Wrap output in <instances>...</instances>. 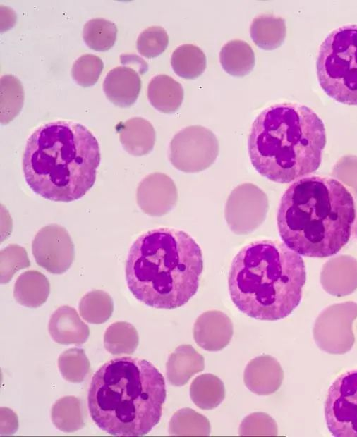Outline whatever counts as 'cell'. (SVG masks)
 I'll return each mask as SVG.
<instances>
[{"label": "cell", "instance_id": "6da1fadb", "mask_svg": "<svg viewBox=\"0 0 357 437\" xmlns=\"http://www.w3.org/2000/svg\"><path fill=\"white\" fill-rule=\"evenodd\" d=\"M355 219V202L349 190L339 180L322 176H307L291 184L277 214L283 242L311 258L338 253L349 242Z\"/></svg>", "mask_w": 357, "mask_h": 437}, {"label": "cell", "instance_id": "7a4b0ae2", "mask_svg": "<svg viewBox=\"0 0 357 437\" xmlns=\"http://www.w3.org/2000/svg\"><path fill=\"white\" fill-rule=\"evenodd\" d=\"M100 163L99 143L85 126L59 120L37 127L22 159L25 180L43 198L68 202L93 186Z\"/></svg>", "mask_w": 357, "mask_h": 437}, {"label": "cell", "instance_id": "3957f363", "mask_svg": "<svg viewBox=\"0 0 357 437\" xmlns=\"http://www.w3.org/2000/svg\"><path fill=\"white\" fill-rule=\"evenodd\" d=\"M202 251L187 233L160 227L140 235L131 245L126 280L131 293L144 304L172 309L197 293L202 272Z\"/></svg>", "mask_w": 357, "mask_h": 437}, {"label": "cell", "instance_id": "277c9868", "mask_svg": "<svg viewBox=\"0 0 357 437\" xmlns=\"http://www.w3.org/2000/svg\"><path fill=\"white\" fill-rule=\"evenodd\" d=\"M165 399L159 370L145 359L126 356L110 359L95 373L87 405L100 429L113 436H140L159 423Z\"/></svg>", "mask_w": 357, "mask_h": 437}, {"label": "cell", "instance_id": "5b68a950", "mask_svg": "<svg viewBox=\"0 0 357 437\" xmlns=\"http://www.w3.org/2000/svg\"><path fill=\"white\" fill-rule=\"evenodd\" d=\"M306 271L303 258L284 242L260 240L234 257L228 277L236 307L259 320L289 316L300 304Z\"/></svg>", "mask_w": 357, "mask_h": 437}, {"label": "cell", "instance_id": "8992f818", "mask_svg": "<svg viewBox=\"0 0 357 437\" xmlns=\"http://www.w3.org/2000/svg\"><path fill=\"white\" fill-rule=\"evenodd\" d=\"M326 144L324 123L310 108L279 103L262 110L248 140L255 169L267 179L289 183L317 171Z\"/></svg>", "mask_w": 357, "mask_h": 437}, {"label": "cell", "instance_id": "52a82bcc", "mask_svg": "<svg viewBox=\"0 0 357 437\" xmlns=\"http://www.w3.org/2000/svg\"><path fill=\"white\" fill-rule=\"evenodd\" d=\"M316 69L319 84L329 97L357 106V24L328 34L320 46Z\"/></svg>", "mask_w": 357, "mask_h": 437}, {"label": "cell", "instance_id": "ba28073f", "mask_svg": "<svg viewBox=\"0 0 357 437\" xmlns=\"http://www.w3.org/2000/svg\"><path fill=\"white\" fill-rule=\"evenodd\" d=\"M324 414L337 437H357V369L339 375L328 388Z\"/></svg>", "mask_w": 357, "mask_h": 437}, {"label": "cell", "instance_id": "9c48e42d", "mask_svg": "<svg viewBox=\"0 0 357 437\" xmlns=\"http://www.w3.org/2000/svg\"><path fill=\"white\" fill-rule=\"evenodd\" d=\"M218 141L212 130L202 125L181 129L170 142V159L177 166H207L218 154Z\"/></svg>", "mask_w": 357, "mask_h": 437}, {"label": "cell", "instance_id": "30bf717a", "mask_svg": "<svg viewBox=\"0 0 357 437\" xmlns=\"http://www.w3.org/2000/svg\"><path fill=\"white\" fill-rule=\"evenodd\" d=\"M234 333L231 319L218 310L201 314L193 325V338L207 351H219L230 343Z\"/></svg>", "mask_w": 357, "mask_h": 437}, {"label": "cell", "instance_id": "8fae6325", "mask_svg": "<svg viewBox=\"0 0 357 437\" xmlns=\"http://www.w3.org/2000/svg\"><path fill=\"white\" fill-rule=\"evenodd\" d=\"M283 371L277 360L270 355H260L251 359L243 373L246 386L258 395L274 393L280 387Z\"/></svg>", "mask_w": 357, "mask_h": 437}, {"label": "cell", "instance_id": "7c38bea8", "mask_svg": "<svg viewBox=\"0 0 357 437\" xmlns=\"http://www.w3.org/2000/svg\"><path fill=\"white\" fill-rule=\"evenodd\" d=\"M107 98L119 107L133 104L139 95L141 80L131 67L118 66L108 72L103 82Z\"/></svg>", "mask_w": 357, "mask_h": 437}, {"label": "cell", "instance_id": "4fadbf2b", "mask_svg": "<svg viewBox=\"0 0 357 437\" xmlns=\"http://www.w3.org/2000/svg\"><path fill=\"white\" fill-rule=\"evenodd\" d=\"M48 331L52 339L62 345H81L90 335L89 327L77 311L68 305L61 306L51 315Z\"/></svg>", "mask_w": 357, "mask_h": 437}, {"label": "cell", "instance_id": "5bb4252c", "mask_svg": "<svg viewBox=\"0 0 357 437\" xmlns=\"http://www.w3.org/2000/svg\"><path fill=\"white\" fill-rule=\"evenodd\" d=\"M205 368V359L190 345H181L169 355L166 363V376L169 383L182 386Z\"/></svg>", "mask_w": 357, "mask_h": 437}, {"label": "cell", "instance_id": "9a60e30c", "mask_svg": "<svg viewBox=\"0 0 357 437\" xmlns=\"http://www.w3.org/2000/svg\"><path fill=\"white\" fill-rule=\"evenodd\" d=\"M120 142L123 148L133 155H143L148 153L155 142V130L147 120L134 117L116 126Z\"/></svg>", "mask_w": 357, "mask_h": 437}, {"label": "cell", "instance_id": "2e32d148", "mask_svg": "<svg viewBox=\"0 0 357 437\" xmlns=\"http://www.w3.org/2000/svg\"><path fill=\"white\" fill-rule=\"evenodd\" d=\"M183 96L182 85L166 74L154 76L148 84V100L154 108L162 113L176 111L181 105Z\"/></svg>", "mask_w": 357, "mask_h": 437}, {"label": "cell", "instance_id": "e0dca14e", "mask_svg": "<svg viewBox=\"0 0 357 437\" xmlns=\"http://www.w3.org/2000/svg\"><path fill=\"white\" fill-rule=\"evenodd\" d=\"M219 61L229 75L242 77L248 75L255 65L252 47L245 41L233 39L227 42L219 52Z\"/></svg>", "mask_w": 357, "mask_h": 437}, {"label": "cell", "instance_id": "ac0fdd59", "mask_svg": "<svg viewBox=\"0 0 357 437\" xmlns=\"http://www.w3.org/2000/svg\"><path fill=\"white\" fill-rule=\"evenodd\" d=\"M49 294V283L43 274L35 271L22 273L15 283L13 295L18 303L30 308L43 304Z\"/></svg>", "mask_w": 357, "mask_h": 437}, {"label": "cell", "instance_id": "d6986e66", "mask_svg": "<svg viewBox=\"0 0 357 437\" xmlns=\"http://www.w3.org/2000/svg\"><path fill=\"white\" fill-rule=\"evenodd\" d=\"M252 40L265 50L279 47L286 36V25L281 17L272 14H261L255 17L250 27Z\"/></svg>", "mask_w": 357, "mask_h": 437}, {"label": "cell", "instance_id": "ffe728a7", "mask_svg": "<svg viewBox=\"0 0 357 437\" xmlns=\"http://www.w3.org/2000/svg\"><path fill=\"white\" fill-rule=\"evenodd\" d=\"M190 397L200 409L212 410L218 407L225 398L224 385L212 374H200L190 384Z\"/></svg>", "mask_w": 357, "mask_h": 437}, {"label": "cell", "instance_id": "44dd1931", "mask_svg": "<svg viewBox=\"0 0 357 437\" xmlns=\"http://www.w3.org/2000/svg\"><path fill=\"white\" fill-rule=\"evenodd\" d=\"M206 56L196 45L185 44L176 47L171 56V65L175 73L184 79L199 77L205 70Z\"/></svg>", "mask_w": 357, "mask_h": 437}, {"label": "cell", "instance_id": "7402d4cb", "mask_svg": "<svg viewBox=\"0 0 357 437\" xmlns=\"http://www.w3.org/2000/svg\"><path fill=\"white\" fill-rule=\"evenodd\" d=\"M51 416L54 426L63 432H74L85 425L82 402L75 396L58 400L52 406Z\"/></svg>", "mask_w": 357, "mask_h": 437}, {"label": "cell", "instance_id": "603a6c76", "mask_svg": "<svg viewBox=\"0 0 357 437\" xmlns=\"http://www.w3.org/2000/svg\"><path fill=\"white\" fill-rule=\"evenodd\" d=\"M138 343L137 330L131 324L126 321L111 324L104 335V347L114 355L132 354Z\"/></svg>", "mask_w": 357, "mask_h": 437}, {"label": "cell", "instance_id": "cb8c5ba5", "mask_svg": "<svg viewBox=\"0 0 357 437\" xmlns=\"http://www.w3.org/2000/svg\"><path fill=\"white\" fill-rule=\"evenodd\" d=\"M210 431L208 419L189 407L176 411L169 424V433L171 436H207Z\"/></svg>", "mask_w": 357, "mask_h": 437}, {"label": "cell", "instance_id": "d4e9b609", "mask_svg": "<svg viewBox=\"0 0 357 437\" xmlns=\"http://www.w3.org/2000/svg\"><path fill=\"white\" fill-rule=\"evenodd\" d=\"M66 233L65 230L61 236L54 235L53 240L52 236L48 237L49 241H46L44 238L37 233V235L43 239L42 242L35 238L32 243V253L38 265L44 268L51 273L53 265V256L55 252L57 258L64 257V256L73 259L74 254L64 253L66 252H73V245L68 234H66L60 241L63 235Z\"/></svg>", "mask_w": 357, "mask_h": 437}, {"label": "cell", "instance_id": "484cf974", "mask_svg": "<svg viewBox=\"0 0 357 437\" xmlns=\"http://www.w3.org/2000/svg\"><path fill=\"white\" fill-rule=\"evenodd\" d=\"M24 102L21 82L13 75L1 78V123H10L20 111Z\"/></svg>", "mask_w": 357, "mask_h": 437}, {"label": "cell", "instance_id": "4316f807", "mask_svg": "<svg viewBox=\"0 0 357 437\" xmlns=\"http://www.w3.org/2000/svg\"><path fill=\"white\" fill-rule=\"evenodd\" d=\"M116 25L102 18L88 20L83 27V37L85 44L97 51H105L111 49L116 39Z\"/></svg>", "mask_w": 357, "mask_h": 437}, {"label": "cell", "instance_id": "83f0119b", "mask_svg": "<svg viewBox=\"0 0 357 437\" xmlns=\"http://www.w3.org/2000/svg\"><path fill=\"white\" fill-rule=\"evenodd\" d=\"M114 303L110 295L102 290H94L85 295L79 304L83 319L90 324H102L111 316Z\"/></svg>", "mask_w": 357, "mask_h": 437}, {"label": "cell", "instance_id": "f1b7e54d", "mask_svg": "<svg viewBox=\"0 0 357 437\" xmlns=\"http://www.w3.org/2000/svg\"><path fill=\"white\" fill-rule=\"evenodd\" d=\"M58 367L63 378L68 382L78 383L84 381L90 371V362L83 349L71 348L58 358Z\"/></svg>", "mask_w": 357, "mask_h": 437}, {"label": "cell", "instance_id": "f546056e", "mask_svg": "<svg viewBox=\"0 0 357 437\" xmlns=\"http://www.w3.org/2000/svg\"><path fill=\"white\" fill-rule=\"evenodd\" d=\"M104 63L102 59L91 54L78 57L73 64L71 76L79 85L87 87L95 85L102 71Z\"/></svg>", "mask_w": 357, "mask_h": 437}, {"label": "cell", "instance_id": "4dcf8cb0", "mask_svg": "<svg viewBox=\"0 0 357 437\" xmlns=\"http://www.w3.org/2000/svg\"><path fill=\"white\" fill-rule=\"evenodd\" d=\"M169 36L160 26H151L142 31L136 42L139 54L146 58L160 55L167 47Z\"/></svg>", "mask_w": 357, "mask_h": 437}, {"label": "cell", "instance_id": "1f68e13d", "mask_svg": "<svg viewBox=\"0 0 357 437\" xmlns=\"http://www.w3.org/2000/svg\"><path fill=\"white\" fill-rule=\"evenodd\" d=\"M238 433L240 436H276L277 426L267 413L254 412L242 420Z\"/></svg>", "mask_w": 357, "mask_h": 437}, {"label": "cell", "instance_id": "d6a6232c", "mask_svg": "<svg viewBox=\"0 0 357 437\" xmlns=\"http://www.w3.org/2000/svg\"><path fill=\"white\" fill-rule=\"evenodd\" d=\"M356 235H357V226H356Z\"/></svg>", "mask_w": 357, "mask_h": 437}]
</instances>
